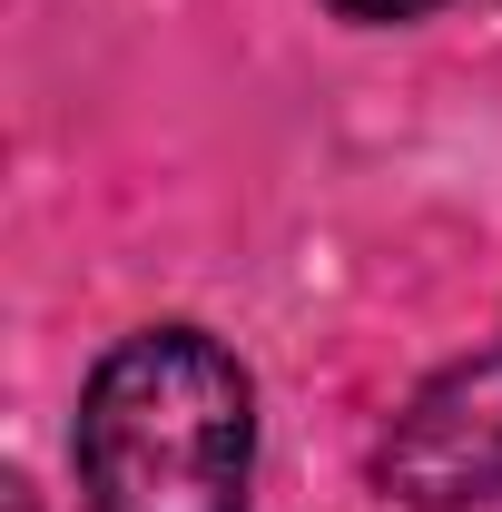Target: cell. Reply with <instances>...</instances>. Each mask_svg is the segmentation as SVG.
<instances>
[{"label":"cell","mask_w":502,"mask_h":512,"mask_svg":"<svg viewBox=\"0 0 502 512\" xmlns=\"http://www.w3.org/2000/svg\"><path fill=\"white\" fill-rule=\"evenodd\" d=\"M256 473V384L197 335L148 325L99 355L79 394V493L89 512H247Z\"/></svg>","instance_id":"cell-1"},{"label":"cell","mask_w":502,"mask_h":512,"mask_svg":"<svg viewBox=\"0 0 502 512\" xmlns=\"http://www.w3.org/2000/svg\"><path fill=\"white\" fill-rule=\"evenodd\" d=\"M375 483L414 512H463V503H502V335L483 355L443 365L375 453Z\"/></svg>","instance_id":"cell-2"},{"label":"cell","mask_w":502,"mask_h":512,"mask_svg":"<svg viewBox=\"0 0 502 512\" xmlns=\"http://www.w3.org/2000/svg\"><path fill=\"white\" fill-rule=\"evenodd\" d=\"M345 20H414V10H434V0H335Z\"/></svg>","instance_id":"cell-3"}]
</instances>
